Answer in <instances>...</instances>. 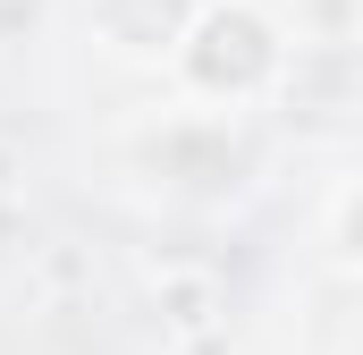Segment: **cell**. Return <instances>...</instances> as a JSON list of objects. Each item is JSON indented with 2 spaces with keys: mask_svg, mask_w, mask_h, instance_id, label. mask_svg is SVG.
Wrapping results in <instances>:
<instances>
[{
  "mask_svg": "<svg viewBox=\"0 0 363 355\" xmlns=\"http://www.w3.org/2000/svg\"><path fill=\"white\" fill-rule=\"evenodd\" d=\"M161 77L186 110L203 119H245L296 85V34L279 0H203L186 17L178 51L161 60Z\"/></svg>",
  "mask_w": 363,
  "mask_h": 355,
  "instance_id": "1",
  "label": "cell"
},
{
  "mask_svg": "<svg viewBox=\"0 0 363 355\" xmlns=\"http://www.w3.org/2000/svg\"><path fill=\"white\" fill-rule=\"evenodd\" d=\"M194 9H203V0H85V26H93V43H101L110 60L161 68V60L178 51V34H186Z\"/></svg>",
  "mask_w": 363,
  "mask_h": 355,
  "instance_id": "2",
  "label": "cell"
},
{
  "mask_svg": "<svg viewBox=\"0 0 363 355\" xmlns=\"http://www.w3.org/2000/svg\"><path fill=\"white\" fill-rule=\"evenodd\" d=\"M287 34L296 51H347L363 43V0H287Z\"/></svg>",
  "mask_w": 363,
  "mask_h": 355,
  "instance_id": "3",
  "label": "cell"
},
{
  "mask_svg": "<svg viewBox=\"0 0 363 355\" xmlns=\"http://www.w3.org/2000/svg\"><path fill=\"white\" fill-rule=\"evenodd\" d=\"M321 246H330L338 271H363V170L321 195Z\"/></svg>",
  "mask_w": 363,
  "mask_h": 355,
  "instance_id": "4",
  "label": "cell"
},
{
  "mask_svg": "<svg viewBox=\"0 0 363 355\" xmlns=\"http://www.w3.org/2000/svg\"><path fill=\"white\" fill-rule=\"evenodd\" d=\"M17 178H26V153H17V144H9V136H0V203H9V195H17Z\"/></svg>",
  "mask_w": 363,
  "mask_h": 355,
  "instance_id": "5",
  "label": "cell"
}]
</instances>
